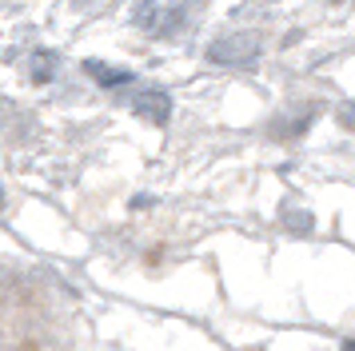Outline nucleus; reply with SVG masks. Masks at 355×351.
I'll return each instance as SVG.
<instances>
[{
  "label": "nucleus",
  "mask_w": 355,
  "mask_h": 351,
  "mask_svg": "<svg viewBox=\"0 0 355 351\" xmlns=\"http://www.w3.org/2000/svg\"><path fill=\"white\" fill-rule=\"evenodd\" d=\"M259 56V36L256 32H236V36H224L208 44V60L216 64H252Z\"/></svg>",
  "instance_id": "obj_1"
},
{
  "label": "nucleus",
  "mask_w": 355,
  "mask_h": 351,
  "mask_svg": "<svg viewBox=\"0 0 355 351\" xmlns=\"http://www.w3.org/2000/svg\"><path fill=\"white\" fill-rule=\"evenodd\" d=\"M339 124L355 132V104H343V108H339Z\"/></svg>",
  "instance_id": "obj_6"
},
{
  "label": "nucleus",
  "mask_w": 355,
  "mask_h": 351,
  "mask_svg": "<svg viewBox=\"0 0 355 351\" xmlns=\"http://www.w3.org/2000/svg\"><path fill=\"white\" fill-rule=\"evenodd\" d=\"M132 112H136L140 120H148V124H168L172 100H168V92H160V88H140V92L132 96Z\"/></svg>",
  "instance_id": "obj_2"
},
{
  "label": "nucleus",
  "mask_w": 355,
  "mask_h": 351,
  "mask_svg": "<svg viewBox=\"0 0 355 351\" xmlns=\"http://www.w3.org/2000/svg\"><path fill=\"white\" fill-rule=\"evenodd\" d=\"M136 24H156V0H140L136 4V12H132Z\"/></svg>",
  "instance_id": "obj_5"
},
{
  "label": "nucleus",
  "mask_w": 355,
  "mask_h": 351,
  "mask_svg": "<svg viewBox=\"0 0 355 351\" xmlns=\"http://www.w3.org/2000/svg\"><path fill=\"white\" fill-rule=\"evenodd\" d=\"M343 351H355V339H347V343H343Z\"/></svg>",
  "instance_id": "obj_7"
},
{
  "label": "nucleus",
  "mask_w": 355,
  "mask_h": 351,
  "mask_svg": "<svg viewBox=\"0 0 355 351\" xmlns=\"http://www.w3.org/2000/svg\"><path fill=\"white\" fill-rule=\"evenodd\" d=\"M33 76L40 80V84L56 76V56H52V52H36V60H33Z\"/></svg>",
  "instance_id": "obj_4"
},
{
  "label": "nucleus",
  "mask_w": 355,
  "mask_h": 351,
  "mask_svg": "<svg viewBox=\"0 0 355 351\" xmlns=\"http://www.w3.org/2000/svg\"><path fill=\"white\" fill-rule=\"evenodd\" d=\"M84 72L92 80H100V88H124V84L136 80L128 68H108V64H100V60H84Z\"/></svg>",
  "instance_id": "obj_3"
}]
</instances>
